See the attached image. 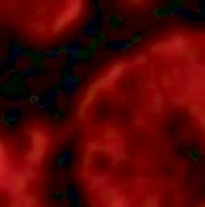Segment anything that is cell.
<instances>
[{
    "mask_svg": "<svg viewBox=\"0 0 205 207\" xmlns=\"http://www.w3.org/2000/svg\"><path fill=\"white\" fill-rule=\"evenodd\" d=\"M81 1H71L67 10L63 12V14H61L55 21L53 25L54 32L57 33L62 31L68 23H70L74 19H76V17H78V15L81 12Z\"/></svg>",
    "mask_w": 205,
    "mask_h": 207,
    "instance_id": "1",
    "label": "cell"
},
{
    "mask_svg": "<svg viewBox=\"0 0 205 207\" xmlns=\"http://www.w3.org/2000/svg\"><path fill=\"white\" fill-rule=\"evenodd\" d=\"M32 149L29 154V158L32 160H37L42 158L46 149V138L41 131H32Z\"/></svg>",
    "mask_w": 205,
    "mask_h": 207,
    "instance_id": "2",
    "label": "cell"
},
{
    "mask_svg": "<svg viewBox=\"0 0 205 207\" xmlns=\"http://www.w3.org/2000/svg\"><path fill=\"white\" fill-rule=\"evenodd\" d=\"M187 41L184 38H182L181 36H175L172 39L171 43H168L169 46V50H175L178 53H185L187 48Z\"/></svg>",
    "mask_w": 205,
    "mask_h": 207,
    "instance_id": "3",
    "label": "cell"
},
{
    "mask_svg": "<svg viewBox=\"0 0 205 207\" xmlns=\"http://www.w3.org/2000/svg\"><path fill=\"white\" fill-rule=\"evenodd\" d=\"M189 112H191L192 115H195V116H202L204 115L202 113V108L199 107L198 105H192L191 108H189Z\"/></svg>",
    "mask_w": 205,
    "mask_h": 207,
    "instance_id": "4",
    "label": "cell"
},
{
    "mask_svg": "<svg viewBox=\"0 0 205 207\" xmlns=\"http://www.w3.org/2000/svg\"><path fill=\"white\" fill-rule=\"evenodd\" d=\"M162 103H163V98L162 96L158 94L155 96V99H154V104H155L156 108H161L162 107Z\"/></svg>",
    "mask_w": 205,
    "mask_h": 207,
    "instance_id": "5",
    "label": "cell"
},
{
    "mask_svg": "<svg viewBox=\"0 0 205 207\" xmlns=\"http://www.w3.org/2000/svg\"><path fill=\"white\" fill-rule=\"evenodd\" d=\"M35 29L38 32H43L44 29H46V25H44V22L43 21H40V22H37L35 24Z\"/></svg>",
    "mask_w": 205,
    "mask_h": 207,
    "instance_id": "6",
    "label": "cell"
},
{
    "mask_svg": "<svg viewBox=\"0 0 205 207\" xmlns=\"http://www.w3.org/2000/svg\"><path fill=\"white\" fill-rule=\"evenodd\" d=\"M147 61V58L146 56H144V55H139L137 58V62L139 63V64H143V63H146Z\"/></svg>",
    "mask_w": 205,
    "mask_h": 207,
    "instance_id": "7",
    "label": "cell"
},
{
    "mask_svg": "<svg viewBox=\"0 0 205 207\" xmlns=\"http://www.w3.org/2000/svg\"><path fill=\"white\" fill-rule=\"evenodd\" d=\"M163 82H164V85H166V86H169L170 84V77L168 75H164V78H163Z\"/></svg>",
    "mask_w": 205,
    "mask_h": 207,
    "instance_id": "8",
    "label": "cell"
},
{
    "mask_svg": "<svg viewBox=\"0 0 205 207\" xmlns=\"http://www.w3.org/2000/svg\"><path fill=\"white\" fill-rule=\"evenodd\" d=\"M3 155H4V147H3V145H2V144L0 143V158H2L3 156Z\"/></svg>",
    "mask_w": 205,
    "mask_h": 207,
    "instance_id": "9",
    "label": "cell"
}]
</instances>
